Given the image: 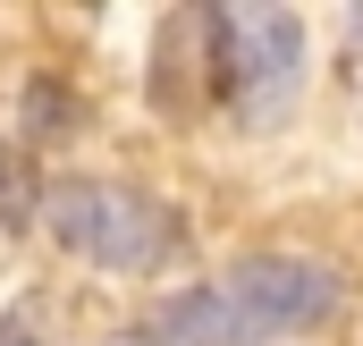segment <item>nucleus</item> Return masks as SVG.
Listing matches in <instances>:
<instances>
[{
  "label": "nucleus",
  "instance_id": "4",
  "mask_svg": "<svg viewBox=\"0 0 363 346\" xmlns=\"http://www.w3.org/2000/svg\"><path fill=\"white\" fill-rule=\"evenodd\" d=\"M101 346H228V313H220V287H186L161 313H144L135 330H110Z\"/></svg>",
  "mask_w": 363,
  "mask_h": 346
},
{
  "label": "nucleus",
  "instance_id": "6",
  "mask_svg": "<svg viewBox=\"0 0 363 346\" xmlns=\"http://www.w3.org/2000/svg\"><path fill=\"white\" fill-rule=\"evenodd\" d=\"M26 110H34V144H51L60 127H77V101H68L60 85H34V93H26Z\"/></svg>",
  "mask_w": 363,
  "mask_h": 346
},
{
  "label": "nucleus",
  "instance_id": "2",
  "mask_svg": "<svg viewBox=\"0 0 363 346\" xmlns=\"http://www.w3.org/2000/svg\"><path fill=\"white\" fill-rule=\"evenodd\" d=\"M211 51H220V93L245 135H262L296 110V93H304V17L296 9H279V0L211 9Z\"/></svg>",
  "mask_w": 363,
  "mask_h": 346
},
{
  "label": "nucleus",
  "instance_id": "3",
  "mask_svg": "<svg viewBox=\"0 0 363 346\" xmlns=\"http://www.w3.org/2000/svg\"><path fill=\"white\" fill-rule=\"evenodd\" d=\"M211 287H220V313H228V346L321 330L338 313V296H347L338 270H321V262H304V254H254V262H237L228 279H211Z\"/></svg>",
  "mask_w": 363,
  "mask_h": 346
},
{
  "label": "nucleus",
  "instance_id": "1",
  "mask_svg": "<svg viewBox=\"0 0 363 346\" xmlns=\"http://www.w3.org/2000/svg\"><path fill=\"white\" fill-rule=\"evenodd\" d=\"M43 228L60 237V254L93 262V270H161L178 254V211L127 177H51Z\"/></svg>",
  "mask_w": 363,
  "mask_h": 346
},
{
  "label": "nucleus",
  "instance_id": "5",
  "mask_svg": "<svg viewBox=\"0 0 363 346\" xmlns=\"http://www.w3.org/2000/svg\"><path fill=\"white\" fill-rule=\"evenodd\" d=\"M34 203H43V194H34V177H26V152L0 144V228H26Z\"/></svg>",
  "mask_w": 363,
  "mask_h": 346
}]
</instances>
